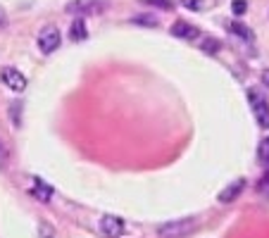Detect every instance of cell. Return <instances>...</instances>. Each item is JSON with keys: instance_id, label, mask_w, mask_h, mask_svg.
Listing matches in <instances>:
<instances>
[{"instance_id": "obj_1", "label": "cell", "mask_w": 269, "mask_h": 238, "mask_svg": "<svg viewBox=\"0 0 269 238\" xmlns=\"http://www.w3.org/2000/svg\"><path fill=\"white\" fill-rule=\"evenodd\" d=\"M198 221L193 217H188V219H174V221H167V224H162L157 226V236L160 238H183V236H191L193 231H196Z\"/></svg>"}, {"instance_id": "obj_2", "label": "cell", "mask_w": 269, "mask_h": 238, "mask_svg": "<svg viewBox=\"0 0 269 238\" xmlns=\"http://www.w3.org/2000/svg\"><path fill=\"white\" fill-rule=\"evenodd\" d=\"M110 7V0H72L65 5L67 15H103Z\"/></svg>"}, {"instance_id": "obj_3", "label": "cell", "mask_w": 269, "mask_h": 238, "mask_svg": "<svg viewBox=\"0 0 269 238\" xmlns=\"http://www.w3.org/2000/svg\"><path fill=\"white\" fill-rule=\"evenodd\" d=\"M248 103H250V110L255 114V122L260 124V129H269V103L267 98L257 88H248Z\"/></svg>"}, {"instance_id": "obj_4", "label": "cell", "mask_w": 269, "mask_h": 238, "mask_svg": "<svg viewBox=\"0 0 269 238\" xmlns=\"http://www.w3.org/2000/svg\"><path fill=\"white\" fill-rule=\"evenodd\" d=\"M60 41H62V36H60V31L55 26H43L41 34H38V50L50 55L53 50L60 48Z\"/></svg>"}, {"instance_id": "obj_5", "label": "cell", "mask_w": 269, "mask_h": 238, "mask_svg": "<svg viewBox=\"0 0 269 238\" xmlns=\"http://www.w3.org/2000/svg\"><path fill=\"white\" fill-rule=\"evenodd\" d=\"M98 226H100V234L108 238H119V236H124V231H126V224L119 217H114V215H105Z\"/></svg>"}, {"instance_id": "obj_6", "label": "cell", "mask_w": 269, "mask_h": 238, "mask_svg": "<svg viewBox=\"0 0 269 238\" xmlns=\"http://www.w3.org/2000/svg\"><path fill=\"white\" fill-rule=\"evenodd\" d=\"M0 79H2V84L7 88H12L15 93H22L26 88V76L19 72V69H15V67H5L2 74H0Z\"/></svg>"}, {"instance_id": "obj_7", "label": "cell", "mask_w": 269, "mask_h": 238, "mask_svg": "<svg viewBox=\"0 0 269 238\" xmlns=\"http://www.w3.org/2000/svg\"><path fill=\"white\" fill-rule=\"evenodd\" d=\"M243 188H246V179H236V181H231L219 195H217V200L222 202V205H229V202H233L241 193H243Z\"/></svg>"}, {"instance_id": "obj_8", "label": "cell", "mask_w": 269, "mask_h": 238, "mask_svg": "<svg viewBox=\"0 0 269 238\" xmlns=\"http://www.w3.org/2000/svg\"><path fill=\"white\" fill-rule=\"evenodd\" d=\"M29 193H31V195H34L38 202H50V198H53V188H50L48 183H43L38 176H34V179H31Z\"/></svg>"}, {"instance_id": "obj_9", "label": "cell", "mask_w": 269, "mask_h": 238, "mask_svg": "<svg viewBox=\"0 0 269 238\" xmlns=\"http://www.w3.org/2000/svg\"><path fill=\"white\" fill-rule=\"evenodd\" d=\"M169 31H172V36H177V38H186V41H193V38H198V26L188 24V22H183V19L174 22Z\"/></svg>"}, {"instance_id": "obj_10", "label": "cell", "mask_w": 269, "mask_h": 238, "mask_svg": "<svg viewBox=\"0 0 269 238\" xmlns=\"http://www.w3.org/2000/svg\"><path fill=\"white\" fill-rule=\"evenodd\" d=\"M69 38L72 41H84V38H89V31H86V22L79 17V19H74L72 22V26H69Z\"/></svg>"}, {"instance_id": "obj_11", "label": "cell", "mask_w": 269, "mask_h": 238, "mask_svg": "<svg viewBox=\"0 0 269 238\" xmlns=\"http://www.w3.org/2000/svg\"><path fill=\"white\" fill-rule=\"evenodd\" d=\"M200 50H205L207 55H215L217 50H222V43H219L217 38H202V43H200Z\"/></svg>"}, {"instance_id": "obj_12", "label": "cell", "mask_w": 269, "mask_h": 238, "mask_svg": "<svg viewBox=\"0 0 269 238\" xmlns=\"http://www.w3.org/2000/svg\"><path fill=\"white\" fill-rule=\"evenodd\" d=\"M257 160L262 165H269V136L260 141V148H257Z\"/></svg>"}, {"instance_id": "obj_13", "label": "cell", "mask_w": 269, "mask_h": 238, "mask_svg": "<svg viewBox=\"0 0 269 238\" xmlns=\"http://www.w3.org/2000/svg\"><path fill=\"white\" fill-rule=\"evenodd\" d=\"M231 31H233V34H236V36L246 38V41H252L250 29H248V26H243V24H238V22H233V24H231Z\"/></svg>"}, {"instance_id": "obj_14", "label": "cell", "mask_w": 269, "mask_h": 238, "mask_svg": "<svg viewBox=\"0 0 269 238\" xmlns=\"http://www.w3.org/2000/svg\"><path fill=\"white\" fill-rule=\"evenodd\" d=\"M246 10H248V2H246V0H233L231 2V12L236 15V17H243Z\"/></svg>"}, {"instance_id": "obj_15", "label": "cell", "mask_w": 269, "mask_h": 238, "mask_svg": "<svg viewBox=\"0 0 269 238\" xmlns=\"http://www.w3.org/2000/svg\"><path fill=\"white\" fill-rule=\"evenodd\" d=\"M183 2V7L186 10H191V12H200L202 7H205V2L202 0H181Z\"/></svg>"}, {"instance_id": "obj_16", "label": "cell", "mask_w": 269, "mask_h": 238, "mask_svg": "<svg viewBox=\"0 0 269 238\" xmlns=\"http://www.w3.org/2000/svg\"><path fill=\"white\" fill-rule=\"evenodd\" d=\"M38 238H55V231L45 224V221H41L38 224Z\"/></svg>"}, {"instance_id": "obj_17", "label": "cell", "mask_w": 269, "mask_h": 238, "mask_svg": "<svg viewBox=\"0 0 269 238\" xmlns=\"http://www.w3.org/2000/svg\"><path fill=\"white\" fill-rule=\"evenodd\" d=\"M7 162H10V155H7V148L0 143V169H5L7 167Z\"/></svg>"}, {"instance_id": "obj_18", "label": "cell", "mask_w": 269, "mask_h": 238, "mask_svg": "<svg viewBox=\"0 0 269 238\" xmlns=\"http://www.w3.org/2000/svg\"><path fill=\"white\" fill-rule=\"evenodd\" d=\"M145 5H157V7H167V10H172V2L169 0H143Z\"/></svg>"}, {"instance_id": "obj_19", "label": "cell", "mask_w": 269, "mask_h": 238, "mask_svg": "<svg viewBox=\"0 0 269 238\" xmlns=\"http://www.w3.org/2000/svg\"><path fill=\"white\" fill-rule=\"evenodd\" d=\"M136 24H148V26H157V19L155 17H136Z\"/></svg>"}, {"instance_id": "obj_20", "label": "cell", "mask_w": 269, "mask_h": 238, "mask_svg": "<svg viewBox=\"0 0 269 238\" xmlns=\"http://www.w3.org/2000/svg\"><path fill=\"white\" fill-rule=\"evenodd\" d=\"M5 26H7V12L0 7V29H5Z\"/></svg>"}, {"instance_id": "obj_21", "label": "cell", "mask_w": 269, "mask_h": 238, "mask_svg": "<svg viewBox=\"0 0 269 238\" xmlns=\"http://www.w3.org/2000/svg\"><path fill=\"white\" fill-rule=\"evenodd\" d=\"M262 84L269 88V69H265V72H262Z\"/></svg>"}, {"instance_id": "obj_22", "label": "cell", "mask_w": 269, "mask_h": 238, "mask_svg": "<svg viewBox=\"0 0 269 238\" xmlns=\"http://www.w3.org/2000/svg\"><path fill=\"white\" fill-rule=\"evenodd\" d=\"M265 186H269V174H267V176H265V179H262L260 183H257V188H265Z\"/></svg>"}]
</instances>
